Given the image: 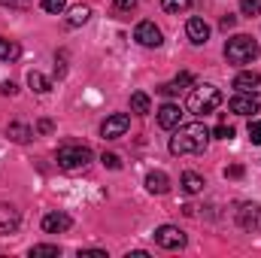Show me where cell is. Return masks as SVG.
I'll use <instances>...</instances> for the list:
<instances>
[{"label": "cell", "instance_id": "6da1fadb", "mask_svg": "<svg viewBox=\"0 0 261 258\" xmlns=\"http://www.w3.org/2000/svg\"><path fill=\"white\" fill-rule=\"evenodd\" d=\"M210 143V131L203 122H189V125H176V134L170 137L167 149L170 155H200Z\"/></svg>", "mask_w": 261, "mask_h": 258}, {"label": "cell", "instance_id": "7a4b0ae2", "mask_svg": "<svg viewBox=\"0 0 261 258\" xmlns=\"http://www.w3.org/2000/svg\"><path fill=\"white\" fill-rule=\"evenodd\" d=\"M219 104H222V91H219L216 85H210V82L195 85V88L189 91V100H186L189 113H195V116H206V113H213Z\"/></svg>", "mask_w": 261, "mask_h": 258}, {"label": "cell", "instance_id": "3957f363", "mask_svg": "<svg viewBox=\"0 0 261 258\" xmlns=\"http://www.w3.org/2000/svg\"><path fill=\"white\" fill-rule=\"evenodd\" d=\"M225 58L231 64H252L258 58V43L252 37H246V34H237V37H231L225 43Z\"/></svg>", "mask_w": 261, "mask_h": 258}, {"label": "cell", "instance_id": "277c9868", "mask_svg": "<svg viewBox=\"0 0 261 258\" xmlns=\"http://www.w3.org/2000/svg\"><path fill=\"white\" fill-rule=\"evenodd\" d=\"M91 158H94V155H91V149H88V146H79V143H73V146H61V149H58V155H55V161H58L64 170L85 167Z\"/></svg>", "mask_w": 261, "mask_h": 258}, {"label": "cell", "instance_id": "5b68a950", "mask_svg": "<svg viewBox=\"0 0 261 258\" xmlns=\"http://www.w3.org/2000/svg\"><path fill=\"white\" fill-rule=\"evenodd\" d=\"M155 243L161 246V249H182L186 246V234L176 228V225H161V228H155Z\"/></svg>", "mask_w": 261, "mask_h": 258}, {"label": "cell", "instance_id": "8992f818", "mask_svg": "<svg viewBox=\"0 0 261 258\" xmlns=\"http://www.w3.org/2000/svg\"><path fill=\"white\" fill-rule=\"evenodd\" d=\"M134 40H137L140 46H146V49H158V46L164 43V37H161V31L155 28V21H140L137 31H134Z\"/></svg>", "mask_w": 261, "mask_h": 258}, {"label": "cell", "instance_id": "52a82bcc", "mask_svg": "<svg viewBox=\"0 0 261 258\" xmlns=\"http://www.w3.org/2000/svg\"><path fill=\"white\" fill-rule=\"evenodd\" d=\"M234 88H237V94H252V97H258L261 94V76L252 73V70H243V73L234 76Z\"/></svg>", "mask_w": 261, "mask_h": 258}, {"label": "cell", "instance_id": "ba28073f", "mask_svg": "<svg viewBox=\"0 0 261 258\" xmlns=\"http://www.w3.org/2000/svg\"><path fill=\"white\" fill-rule=\"evenodd\" d=\"M128 128H130V116L116 113V116H110V119L100 125V134H103L107 140H119V137H125V131Z\"/></svg>", "mask_w": 261, "mask_h": 258}, {"label": "cell", "instance_id": "9c48e42d", "mask_svg": "<svg viewBox=\"0 0 261 258\" xmlns=\"http://www.w3.org/2000/svg\"><path fill=\"white\" fill-rule=\"evenodd\" d=\"M237 222H240L243 231H261V207L258 203H246V207H240Z\"/></svg>", "mask_w": 261, "mask_h": 258}, {"label": "cell", "instance_id": "30bf717a", "mask_svg": "<svg viewBox=\"0 0 261 258\" xmlns=\"http://www.w3.org/2000/svg\"><path fill=\"white\" fill-rule=\"evenodd\" d=\"M228 110L237 113V116H252V113H258V100L252 94H237V97L228 100Z\"/></svg>", "mask_w": 261, "mask_h": 258}, {"label": "cell", "instance_id": "8fae6325", "mask_svg": "<svg viewBox=\"0 0 261 258\" xmlns=\"http://www.w3.org/2000/svg\"><path fill=\"white\" fill-rule=\"evenodd\" d=\"M70 225H73V219L67 213H49V216H43V231L46 234H61Z\"/></svg>", "mask_w": 261, "mask_h": 258}, {"label": "cell", "instance_id": "7c38bea8", "mask_svg": "<svg viewBox=\"0 0 261 258\" xmlns=\"http://www.w3.org/2000/svg\"><path fill=\"white\" fill-rule=\"evenodd\" d=\"M179 119H182V110H179L176 104H164V107L158 110V125L164 131H173L179 125Z\"/></svg>", "mask_w": 261, "mask_h": 258}, {"label": "cell", "instance_id": "4fadbf2b", "mask_svg": "<svg viewBox=\"0 0 261 258\" xmlns=\"http://www.w3.org/2000/svg\"><path fill=\"white\" fill-rule=\"evenodd\" d=\"M186 34H189V40H192L195 46H203V43L210 40V24H206L203 18H189Z\"/></svg>", "mask_w": 261, "mask_h": 258}, {"label": "cell", "instance_id": "5bb4252c", "mask_svg": "<svg viewBox=\"0 0 261 258\" xmlns=\"http://www.w3.org/2000/svg\"><path fill=\"white\" fill-rule=\"evenodd\" d=\"M18 228V210L0 203V234H12Z\"/></svg>", "mask_w": 261, "mask_h": 258}, {"label": "cell", "instance_id": "9a60e30c", "mask_svg": "<svg viewBox=\"0 0 261 258\" xmlns=\"http://www.w3.org/2000/svg\"><path fill=\"white\" fill-rule=\"evenodd\" d=\"M146 189H149L152 194H167L170 192V179H167V173H161V170L149 173V176H146Z\"/></svg>", "mask_w": 261, "mask_h": 258}, {"label": "cell", "instance_id": "2e32d148", "mask_svg": "<svg viewBox=\"0 0 261 258\" xmlns=\"http://www.w3.org/2000/svg\"><path fill=\"white\" fill-rule=\"evenodd\" d=\"M91 18V9L88 6H73L70 12H67V28H79V24H85Z\"/></svg>", "mask_w": 261, "mask_h": 258}, {"label": "cell", "instance_id": "e0dca14e", "mask_svg": "<svg viewBox=\"0 0 261 258\" xmlns=\"http://www.w3.org/2000/svg\"><path fill=\"white\" fill-rule=\"evenodd\" d=\"M130 110H134L137 116H146V113H152V100H149V94H143V91H134V94H130Z\"/></svg>", "mask_w": 261, "mask_h": 258}, {"label": "cell", "instance_id": "ac0fdd59", "mask_svg": "<svg viewBox=\"0 0 261 258\" xmlns=\"http://www.w3.org/2000/svg\"><path fill=\"white\" fill-rule=\"evenodd\" d=\"M6 137L15 140V143H28V140L34 137V131L28 128V125H21V122H12V125L6 128Z\"/></svg>", "mask_w": 261, "mask_h": 258}, {"label": "cell", "instance_id": "d6986e66", "mask_svg": "<svg viewBox=\"0 0 261 258\" xmlns=\"http://www.w3.org/2000/svg\"><path fill=\"white\" fill-rule=\"evenodd\" d=\"M28 85H31L37 94H46V91H52V82H49L43 73H37V70H31V73H28Z\"/></svg>", "mask_w": 261, "mask_h": 258}, {"label": "cell", "instance_id": "ffe728a7", "mask_svg": "<svg viewBox=\"0 0 261 258\" xmlns=\"http://www.w3.org/2000/svg\"><path fill=\"white\" fill-rule=\"evenodd\" d=\"M182 192H189V194H197V192H203V179L197 176V173H182Z\"/></svg>", "mask_w": 261, "mask_h": 258}, {"label": "cell", "instance_id": "44dd1931", "mask_svg": "<svg viewBox=\"0 0 261 258\" xmlns=\"http://www.w3.org/2000/svg\"><path fill=\"white\" fill-rule=\"evenodd\" d=\"M12 58H18V46L0 37V61H12Z\"/></svg>", "mask_w": 261, "mask_h": 258}, {"label": "cell", "instance_id": "7402d4cb", "mask_svg": "<svg viewBox=\"0 0 261 258\" xmlns=\"http://www.w3.org/2000/svg\"><path fill=\"white\" fill-rule=\"evenodd\" d=\"M161 6H164V12H186L189 6H192V0H161Z\"/></svg>", "mask_w": 261, "mask_h": 258}, {"label": "cell", "instance_id": "603a6c76", "mask_svg": "<svg viewBox=\"0 0 261 258\" xmlns=\"http://www.w3.org/2000/svg\"><path fill=\"white\" fill-rule=\"evenodd\" d=\"M240 12H243V15H249V18H252V15H258V12H261V0H240Z\"/></svg>", "mask_w": 261, "mask_h": 258}, {"label": "cell", "instance_id": "cb8c5ba5", "mask_svg": "<svg viewBox=\"0 0 261 258\" xmlns=\"http://www.w3.org/2000/svg\"><path fill=\"white\" fill-rule=\"evenodd\" d=\"M43 9L52 12V15H61L67 9V0H43Z\"/></svg>", "mask_w": 261, "mask_h": 258}, {"label": "cell", "instance_id": "d4e9b609", "mask_svg": "<svg viewBox=\"0 0 261 258\" xmlns=\"http://www.w3.org/2000/svg\"><path fill=\"white\" fill-rule=\"evenodd\" d=\"M100 161H103V167H110V170H119V167H122V158H119V155H113V152H103V155H100Z\"/></svg>", "mask_w": 261, "mask_h": 258}, {"label": "cell", "instance_id": "484cf974", "mask_svg": "<svg viewBox=\"0 0 261 258\" xmlns=\"http://www.w3.org/2000/svg\"><path fill=\"white\" fill-rule=\"evenodd\" d=\"M31 255H61V249L58 246H49V243H40V246L31 249Z\"/></svg>", "mask_w": 261, "mask_h": 258}, {"label": "cell", "instance_id": "4316f807", "mask_svg": "<svg viewBox=\"0 0 261 258\" xmlns=\"http://www.w3.org/2000/svg\"><path fill=\"white\" fill-rule=\"evenodd\" d=\"M249 140L252 143H261V119L258 122H249Z\"/></svg>", "mask_w": 261, "mask_h": 258}, {"label": "cell", "instance_id": "83f0119b", "mask_svg": "<svg viewBox=\"0 0 261 258\" xmlns=\"http://www.w3.org/2000/svg\"><path fill=\"white\" fill-rule=\"evenodd\" d=\"M216 137H219V140H231V137H234V128H231V125H225V122H222V125H219V128H216Z\"/></svg>", "mask_w": 261, "mask_h": 258}, {"label": "cell", "instance_id": "f1b7e54d", "mask_svg": "<svg viewBox=\"0 0 261 258\" xmlns=\"http://www.w3.org/2000/svg\"><path fill=\"white\" fill-rule=\"evenodd\" d=\"M79 258H107L103 249H79Z\"/></svg>", "mask_w": 261, "mask_h": 258}, {"label": "cell", "instance_id": "f546056e", "mask_svg": "<svg viewBox=\"0 0 261 258\" xmlns=\"http://www.w3.org/2000/svg\"><path fill=\"white\" fill-rule=\"evenodd\" d=\"M179 88L173 85V82H164V85H158V94H164V97H170V94H176Z\"/></svg>", "mask_w": 261, "mask_h": 258}, {"label": "cell", "instance_id": "4dcf8cb0", "mask_svg": "<svg viewBox=\"0 0 261 258\" xmlns=\"http://www.w3.org/2000/svg\"><path fill=\"white\" fill-rule=\"evenodd\" d=\"M219 24H222V31H231V28L237 24V15H222V21H219Z\"/></svg>", "mask_w": 261, "mask_h": 258}, {"label": "cell", "instance_id": "1f68e13d", "mask_svg": "<svg viewBox=\"0 0 261 258\" xmlns=\"http://www.w3.org/2000/svg\"><path fill=\"white\" fill-rule=\"evenodd\" d=\"M189 82H192V73H179V76L173 79V85H176V88H182V85H189Z\"/></svg>", "mask_w": 261, "mask_h": 258}, {"label": "cell", "instance_id": "d6a6232c", "mask_svg": "<svg viewBox=\"0 0 261 258\" xmlns=\"http://www.w3.org/2000/svg\"><path fill=\"white\" fill-rule=\"evenodd\" d=\"M3 6H12V9H24L28 6V0H0Z\"/></svg>", "mask_w": 261, "mask_h": 258}, {"label": "cell", "instance_id": "836d02e7", "mask_svg": "<svg viewBox=\"0 0 261 258\" xmlns=\"http://www.w3.org/2000/svg\"><path fill=\"white\" fill-rule=\"evenodd\" d=\"M113 3H116L119 9H134V6H137V0H113Z\"/></svg>", "mask_w": 261, "mask_h": 258}, {"label": "cell", "instance_id": "e575fe53", "mask_svg": "<svg viewBox=\"0 0 261 258\" xmlns=\"http://www.w3.org/2000/svg\"><path fill=\"white\" fill-rule=\"evenodd\" d=\"M37 131H40V134H49V131H52V122H49V119H43V122L37 125Z\"/></svg>", "mask_w": 261, "mask_h": 258}, {"label": "cell", "instance_id": "d590c367", "mask_svg": "<svg viewBox=\"0 0 261 258\" xmlns=\"http://www.w3.org/2000/svg\"><path fill=\"white\" fill-rule=\"evenodd\" d=\"M0 91H3V94H15V85H12V82H3V88H0Z\"/></svg>", "mask_w": 261, "mask_h": 258}]
</instances>
